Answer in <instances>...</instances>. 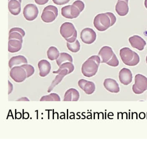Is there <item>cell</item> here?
Listing matches in <instances>:
<instances>
[{
    "label": "cell",
    "instance_id": "44dd1931",
    "mask_svg": "<svg viewBox=\"0 0 147 146\" xmlns=\"http://www.w3.org/2000/svg\"><path fill=\"white\" fill-rule=\"evenodd\" d=\"M21 3L18 0L8 1V9L10 13L14 16H18L21 11Z\"/></svg>",
    "mask_w": 147,
    "mask_h": 146
},
{
    "label": "cell",
    "instance_id": "cb8c5ba5",
    "mask_svg": "<svg viewBox=\"0 0 147 146\" xmlns=\"http://www.w3.org/2000/svg\"><path fill=\"white\" fill-rule=\"evenodd\" d=\"M60 55L59 50L55 46H51L47 51V56L51 60H56Z\"/></svg>",
    "mask_w": 147,
    "mask_h": 146
},
{
    "label": "cell",
    "instance_id": "d4e9b609",
    "mask_svg": "<svg viewBox=\"0 0 147 146\" xmlns=\"http://www.w3.org/2000/svg\"><path fill=\"white\" fill-rule=\"evenodd\" d=\"M40 101H61L60 96L56 93H52L48 95L43 96L40 99Z\"/></svg>",
    "mask_w": 147,
    "mask_h": 146
},
{
    "label": "cell",
    "instance_id": "5b68a950",
    "mask_svg": "<svg viewBox=\"0 0 147 146\" xmlns=\"http://www.w3.org/2000/svg\"><path fill=\"white\" fill-rule=\"evenodd\" d=\"M98 55L100 58V63H106L113 67L118 66L119 65V61L117 56L110 47L105 46L101 48Z\"/></svg>",
    "mask_w": 147,
    "mask_h": 146
},
{
    "label": "cell",
    "instance_id": "83f0119b",
    "mask_svg": "<svg viewBox=\"0 0 147 146\" xmlns=\"http://www.w3.org/2000/svg\"><path fill=\"white\" fill-rule=\"evenodd\" d=\"M70 0H52L55 4L57 5H63L69 2Z\"/></svg>",
    "mask_w": 147,
    "mask_h": 146
},
{
    "label": "cell",
    "instance_id": "277c9868",
    "mask_svg": "<svg viewBox=\"0 0 147 146\" xmlns=\"http://www.w3.org/2000/svg\"><path fill=\"white\" fill-rule=\"evenodd\" d=\"M85 3L81 0L74 2L72 5L64 6L61 8L62 16L67 19L77 18L85 8Z\"/></svg>",
    "mask_w": 147,
    "mask_h": 146
},
{
    "label": "cell",
    "instance_id": "ffe728a7",
    "mask_svg": "<svg viewBox=\"0 0 147 146\" xmlns=\"http://www.w3.org/2000/svg\"><path fill=\"white\" fill-rule=\"evenodd\" d=\"M80 97V92L76 89L70 88L65 93L63 101H77Z\"/></svg>",
    "mask_w": 147,
    "mask_h": 146
},
{
    "label": "cell",
    "instance_id": "ba28073f",
    "mask_svg": "<svg viewBox=\"0 0 147 146\" xmlns=\"http://www.w3.org/2000/svg\"><path fill=\"white\" fill-rule=\"evenodd\" d=\"M132 90L136 94H141L147 90V78L141 74H137L135 77V84Z\"/></svg>",
    "mask_w": 147,
    "mask_h": 146
},
{
    "label": "cell",
    "instance_id": "6da1fadb",
    "mask_svg": "<svg viewBox=\"0 0 147 146\" xmlns=\"http://www.w3.org/2000/svg\"><path fill=\"white\" fill-rule=\"evenodd\" d=\"M117 21L116 16L111 12H107L97 15L94 20L95 28L100 32L107 30L113 26Z\"/></svg>",
    "mask_w": 147,
    "mask_h": 146
},
{
    "label": "cell",
    "instance_id": "d6a6232c",
    "mask_svg": "<svg viewBox=\"0 0 147 146\" xmlns=\"http://www.w3.org/2000/svg\"><path fill=\"white\" fill-rule=\"evenodd\" d=\"M10 1V0H8V1ZM18 1H19L20 2V3L22 2V0H18Z\"/></svg>",
    "mask_w": 147,
    "mask_h": 146
},
{
    "label": "cell",
    "instance_id": "e0dca14e",
    "mask_svg": "<svg viewBox=\"0 0 147 146\" xmlns=\"http://www.w3.org/2000/svg\"><path fill=\"white\" fill-rule=\"evenodd\" d=\"M104 86L107 91L112 93H118L120 91L118 84L113 79H106L104 81Z\"/></svg>",
    "mask_w": 147,
    "mask_h": 146
},
{
    "label": "cell",
    "instance_id": "2e32d148",
    "mask_svg": "<svg viewBox=\"0 0 147 146\" xmlns=\"http://www.w3.org/2000/svg\"><path fill=\"white\" fill-rule=\"evenodd\" d=\"M128 2L129 0H118L115 10L119 15L123 16L128 14L129 11Z\"/></svg>",
    "mask_w": 147,
    "mask_h": 146
},
{
    "label": "cell",
    "instance_id": "7402d4cb",
    "mask_svg": "<svg viewBox=\"0 0 147 146\" xmlns=\"http://www.w3.org/2000/svg\"><path fill=\"white\" fill-rule=\"evenodd\" d=\"M23 41L16 39L9 40L8 50L10 53H16L21 50Z\"/></svg>",
    "mask_w": 147,
    "mask_h": 146
},
{
    "label": "cell",
    "instance_id": "f546056e",
    "mask_svg": "<svg viewBox=\"0 0 147 146\" xmlns=\"http://www.w3.org/2000/svg\"><path fill=\"white\" fill-rule=\"evenodd\" d=\"M13 85L9 80H8V95L12 92L13 90Z\"/></svg>",
    "mask_w": 147,
    "mask_h": 146
},
{
    "label": "cell",
    "instance_id": "1f68e13d",
    "mask_svg": "<svg viewBox=\"0 0 147 146\" xmlns=\"http://www.w3.org/2000/svg\"><path fill=\"white\" fill-rule=\"evenodd\" d=\"M144 6H145V7L147 9V0L144 1Z\"/></svg>",
    "mask_w": 147,
    "mask_h": 146
},
{
    "label": "cell",
    "instance_id": "4dcf8cb0",
    "mask_svg": "<svg viewBox=\"0 0 147 146\" xmlns=\"http://www.w3.org/2000/svg\"><path fill=\"white\" fill-rule=\"evenodd\" d=\"M17 101H30L29 99L27 98L26 97H23L21 98H19L18 99Z\"/></svg>",
    "mask_w": 147,
    "mask_h": 146
},
{
    "label": "cell",
    "instance_id": "8fae6325",
    "mask_svg": "<svg viewBox=\"0 0 147 146\" xmlns=\"http://www.w3.org/2000/svg\"><path fill=\"white\" fill-rule=\"evenodd\" d=\"M39 11L38 8L35 4L29 3L24 9L23 14L26 20L28 21H33L37 17Z\"/></svg>",
    "mask_w": 147,
    "mask_h": 146
},
{
    "label": "cell",
    "instance_id": "7a4b0ae2",
    "mask_svg": "<svg viewBox=\"0 0 147 146\" xmlns=\"http://www.w3.org/2000/svg\"><path fill=\"white\" fill-rule=\"evenodd\" d=\"M100 63V59L98 55H93L82 64V73L85 77H91L97 73Z\"/></svg>",
    "mask_w": 147,
    "mask_h": 146
},
{
    "label": "cell",
    "instance_id": "d6986e66",
    "mask_svg": "<svg viewBox=\"0 0 147 146\" xmlns=\"http://www.w3.org/2000/svg\"><path fill=\"white\" fill-rule=\"evenodd\" d=\"M28 64V60L25 56L23 55H18L12 57L9 61V67L12 69L15 66H21L24 64Z\"/></svg>",
    "mask_w": 147,
    "mask_h": 146
},
{
    "label": "cell",
    "instance_id": "30bf717a",
    "mask_svg": "<svg viewBox=\"0 0 147 146\" xmlns=\"http://www.w3.org/2000/svg\"><path fill=\"white\" fill-rule=\"evenodd\" d=\"M10 76L17 83L24 82L27 78L26 71L21 66L14 67L11 69Z\"/></svg>",
    "mask_w": 147,
    "mask_h": 146
},
{
    "label": "cell",
    "instance_id": "836d02e7",
    "mask_svg": "<svg viewBox=\"0 0 147 146\" xmlns=\"http://www.w3.org/2000/svg\"><path fill=\"white\" fill-rule=\"evenodd\" d=\"M146 63H147V57H146Z\"/></svg>",
    "mask_w": 147,
    "mask_h": 146
},
{
    "label": "cell",
    "instance_id": "5bb4252c",
    "mask_svg": "<svg viewBox=\"0 0 147 146\" xmlns=\"http://www.w3.org/2000/svg\"><path fill=\"white\" fill-rule=\"evenodd\" d=\"M119 78L120 83L124 85L129 84L132 80V74L129 69L123 68L119 73Z\"/></svg>",
    "mask_w": 147,
    "mask_h": 146
},
{
    "label": "cell",
    "instance_id": "7c38bea8",
    "mask_svg": "<svg viewBox=\"0 0 147 146\" xmlns=\"http://www.w3.org/2000/svg\"><path fill=\"white\" fill-rule=\"evenodd\" d=\"M96 33L92 29L86 28L81 32V39L85 44H92L96 40Z\"/></svg>",
    "mask_w": 147,
    "mask_h": 146
},
{
    "label": "cell",
    "instance_id": "9a60e30c",
    "mask_svg": "<svg viewBox=\"0 0 147 146\" xmlns=\"http://www.w3.org/2000/svg\"><path fill=\"white\" fill-rule=\"evenodd\" d=\"M129 41L132 48H136L139 51H142L146 45L145 40L137 35H134L130 37Z\"/></svg>",
    "mask_w": 147,
    "mask_h": 146
},
{
    "label": "cell",
    "instance_id": "4fadbf2b",
    "mask_svg": "<svg viewBox=\"0 0 147 146\" xmlns=\"http://www.w3.org/2000/svg\"><path fill=\"white\" fill-rule=\"evenodd\" d=\"M78 84L79 87L87 95H91L95 91V84L92 81L82 79L78 81Z\"/></svg>",
    "mask_w": 147,
    "mask_h": 146
},
{
    "label": "cell",
    "instance_id": "8992f818",
    "mask_svg": "<svg viewBox=\"0 0 147 146\" xmlns=\"http://www.w3.org/2000/svg\"><path fill=\"white\" fill-rule=\"evenodd\" d=\"M119 55L124 64L129 66H135L140 61L138 54L129 48L124 47L120 49Z\"/></svg>",
    "mask_w": 147,
    "mask_h": 146
},
{
    "label": "cell",
    "instance_id": "3957f363",
    "mask_svg": "<svg viewBox=\"0 0 147 146\" xmlns=\"http://www.w3.org/2000/svg\"><path fill=\"white\" fill-rule=\"evenodd\" d=\"M74 66L71 62H66L59 66V69L53 72L54 73H57L55 79L53 80L48 90V92H50L54 88L58 85L63 79L65 76L69 74L74 70Z\"/></svg>",
    "mask_w": 147,
    "mask_h": 146
},
{
    "label": "cell",
    "instance_id": "603a6c76",
    "mask_svg": "<svg viewBox=\"0 0 147 146\" xmlns=\"http://www.w3.org/2000/svg\"><path fill=\"white\" fill-rule=\"evenodd\" d=\"M73 62V58L72 56L69 54L65 52L60 53L59 57L56 60V63L58 66H60L62 64L66 62Z\"/></svg>",
    "mask_w": 147,
    "mask_h": 146
},
{
    "label": "cell",
    "instance_id": "4316f807",
    "mask_svg": "<svg viewBox=\"0 0 147 146\" xmlns=\"http://www.w3.org/2000/svg\"><path fill=\"white\" fill-rule=\"evenodd\" d=\"M21 66L23 67L26 71L27 73V77H30L32 76L35 72V68L32 65L29 64H24L22 65Z\"/></svg>",
    "mask_w": 147,
    "mask_h": 146
},
{
    "label": "cell",
    "instance_id": "f1b7e54d",
    "mask_svg": "<svg viewBox=\"0 0 147 146\" xmlns=\"http://www.w3.org/2000/svg\"><path fill=\"white\" fill-rule=\"evenodd\" d=\"M49 0H35V2L38 5H43L46 4Z\"/></svg>",
    "mask_w": 147,
    "mask_h": 146
},
{
    "label": "cell",
    "instance_id": "ac0fdd59",
    "mask_svg": "<svg viewBox=\"0 0 147 146\" xmlns=\"http://www.w3.org/2000/svg\"><path fill=\"white\" fill-rule=\"evenodd\" d=\"M39 70V75L41 77L47 76L51 70V65L48 60L43 59L40 60L38 64Z\"/></svg>",
    "mask_w": 147,
    "mask_h": 146
},
{
    "label": "cell",
    "instance_id": "9c48e42d",
    "mask_svg": "<svg viewBox=\"0 0 147 146\" xmlns=\"http://www.w3.org/2000/svg\"><path fill=\"white\" fill-rule=\"evenodd\" d=\"M58 9L54 5H49L44 9L41 19L44 22L50 23L54 21L58 16Z\"/></svg>",
    "mask_w": 147,
    "mask_h": 146
},
{
    "label": "cell",
    "instance_id": "484cf974",
    "mask_svg": "<svg viewBox=\"0 0 147 146\" xmlns=\"http://www.w3.org/2000/svg\"><path fill=\"white\" fill-rule=\"evenodd\" d=\"M67 45L68 49L73 53L77 52L80 49V44L78 40L72 43L67 42Z\"/></svg>",
    "mask_w": 147,
    "mask_h": 146
},
{
    "label": "cell",
    "instance_id": "52a82bcc",
    "mask_svg": "<svg viewBox=\"0 0 147 146\" xmlns=\"http://www.w3.org/2000/svg\"><path fill=\"white\" fill-rule=\"evenodd\" d=\"M60 33L67 42L72 43L76 40L77 37V30L73 23L65 22L60 27Z\"/></svg>",
    "mask_w": 147,
    "mask_h": 146
}]
</instances>
